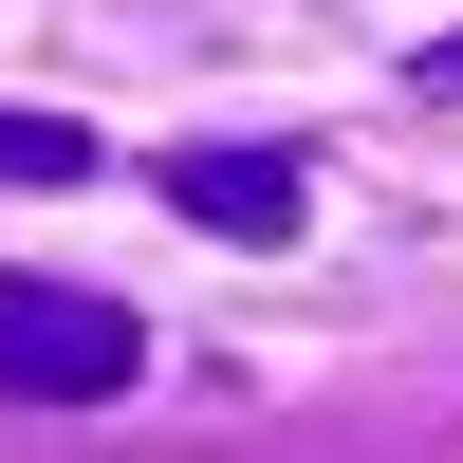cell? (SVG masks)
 I'll use <instances>...</instances> for the list:
<instances>
[{"label":"cell","mask_w":463,"mask_h":463,"mask_svg":"<svg viewBox=\"0 0 463 463\" xmlns=\"http://www.w3.org/2000/svg\"><path fill=\"white\" fill-rule=\"evenodd\" d=\"M93 111H0V185H93Z\"/></svg>","instance_id":"3957f363"},{"label":"cell","mask_w":463,"mask_h":463,"mask_svg":"<svg viewBox=\"0 0 463 463\" xmlns=\"http://www.w3.org/2000/svg\"><path fill=\"white\" fill-rule=\"evenodd\" d=\"M167 204L204 222V241L279 260L297 222H316V167H297V148H260V130H204V148H167Z\"/></svg>","instance_id":"7a4b0ae2"},{"label":"cell","mask_w":463,"mask_h":463,"mask_svg":"<svg viewBox=\"0 0 463 463\" xmlns=\"http://www.w3.org/2000/svg\"><path fill=\"white\" fill-rule=\"evenodd\" d=\"M111 390H148V316L93 279L0 260V408H111Z\"/></svg>","instance_id":"6da1fadb"}]
</instances>
